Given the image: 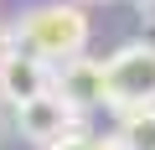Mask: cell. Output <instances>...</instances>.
<instances>
[{
	"instance_id": "10",
	"label": "cell",
	"mask_w": 155,
	"mask_h": 150,
	"mask_svg": "<svg viewBox=\"0 0 155 150\" xmlns=\"http://www.w3.org/2000/svg\"><path fill=\"white\" fill-rule=\"evenodd\" d=\"M0 57H5V26H0Z\"/></svg>"
},
{
	"instance_id": "8",
	"label": "cell",
	"mask_w": 155,
	"mask_h": 150,
	"mask_svg": "<svg viewBox=\"0 0 155 150\" xmlns=\"http://www.w3.org/2000/svg\"><path fill=\"white\" fill-rule=\"evenodd\" d=\"M140 42H150V47H155V16H145V31H140Z\"/></svg>"
},
{
	"instance_id": "4",
	"label": "cell",
	"mask_w": 155,
	"mask_h": 150,
	"mask_svg": "<svg viewBox=\"0 0 155 150\" xmlns=\"http://www.w3.org/2000/svg\"><path fill=\"white\" fill-rule=\"evenodd\" d=\"M78 114L57 88L47 93V98H36V104H26V109H16V129H21V140H31V145H57V140H67V135H78Z\"/></svg>"
},
{
	"instance_id": "2",
	"label": "cell",
	"mask_w": 155,
	"mask_h": 150,
	"mask_svg": "<svg viewBox=\"0 0 155 150\" xmlns=\"http://www.w3.org/2000/svg\"><path fill=\"white\" fill-rule=\"evenodd\" d=\"M109 72V109L134 114V109H155V47L150 42H124L114 57H104Z\"/></svg>"
},
{
	"instance_id": "7",
	"label": "cell",
	"mask_w": 155,
	"mask_h": 150,
	"mask_svg": "<svg viewBox=\"0 0 155 150\" xmlns=\"http://www.w3.org/2000/svg\"><path fill=\"white\" fill-rule=\"evenodd\" d=\"M47 150H119L114 140H93V135H67V140H57V145H47Z\"/></svg>"
},
{
	"instance_id": "9",
	"label": "cell",
	"mask_w": 155,
	"mask_h": 150,
	"mask_svg": "<svg viewBox=\"0 0 155 150\" xmlns=\"http://www.w3.org/2000/svg\"><path fill=\"white\" fill-rule=\"evenodd\" d=\"M134 5H140V11H145V16H155V0H134Z\"/></svg>"
},
{
	"instance_id": "5",
	"label": "cell",
	"mask_w": 155,
	"mask_h": 150,
	"mask_svg": "<svg viewBox=\"0 0 155 150\" xmlns=\"http://www.w3.org/2000/svg\"><path fill=\"white\" fill-rule=\"evenodd\" d=\"M57 93H62L78 114L109 104V72H104V62H93V57H72L67 67H57Z\"/></svg>"
},
{
	"instance_id": "3",
	"label": "cell",
	"mask_w": 155,
	"mask_h": 150,
	"mask_svg": "<svg viewBox=\"0 0 155 150\" xmlns=\"http://www.w3.org/2000/svg\"><path fill=\"white\" fill-rule=\"evenodd\" d=\"M57 88V67L5 47V57H0V104H11V109H26L36 98H47Z\"/></svg>"
},
{
	"instance_id": "1",
	"label": "cell",
	"mask_w": 155,
	"mask_h": 150,
	"mask_svg": "<svg viewBox=\"0 0 155 150\" xmlns=\"http://www.w3.org/2000/svg\"><path fill=\"white\" fill-rule=\"evenodd\" d=\"M88 11L72 5V0H47V5L21 11V21L5 31V47L47 62V67H67L72 57H83L88 47Z\"/></svg>"
},
{
	"instance_id": "6",
	"label": "cell",
	"mask_w": 155,
	"mask_h": 150,
	"mask_svg": "<svg viewBox=\"0 0 155 150\" xmlns=\"http://www.w3.org/2000/svg\"><path fill=\"white\" fill-rule=\"evenodd\" d=\"M114 145H119V150H155V109H134V114H119Z\"/></svg>"
},
{
	"instance_id": "11",
	"label": "cell",
	"mask_w": 155,
	"mask_h": 150,
	"mask_svg": "<svg viewBox=\"0 0 155 150\" xmlns=\"http://www.w3.org/2000/svg\"><path fill=\"white\" fill-rule=\"evenodd\" d=\"M0 135H5V119H0Z\"/></svg>"
}]
</instances>
